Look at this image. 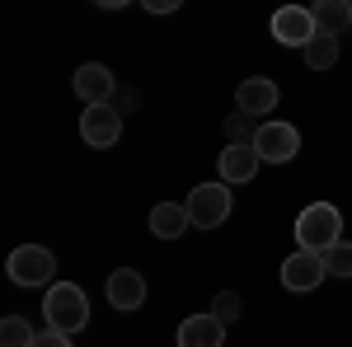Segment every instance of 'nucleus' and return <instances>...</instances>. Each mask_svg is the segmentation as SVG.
I'll return each mask as SVG.
<instances>
[{
    "mask_svg": "<svg viewBox=\"0 0 352 347\" xmlns=\"http://www.w3.org/2000/svg\"><path fill=\"white\" fill-rule=\"evenodd\" d=\"M343 240V212L333 202H310L296 216V244L310 254H329L333 244Z\"/></svg>",
    "mask_w": 352,
    "mask_h": 347,
    "instance_id": "nucleus-1",
    "label": "nucleus"
},
{
    "mask_svg": "<svg viewBox=\"0 0 352 347\" xmlns=\"http://www.w3.org/2000/svg\"><path fill=\"white\" fill-rule=\"evenodd\" d=\"M43 320L52 324V328H61V333H80L85 324H89V295L76 282H56L43 295Z\"/></svg>",
    "mask_w": 352,
    "mask_h": 347,
    "instance_id": "nucleus-2",
    "label": "nucleus"
},
{
    "mask_svg": "<svg viewBox=\"0 0 352 347\" xmlns=\"http://www.w3.org/2000/svg\"><path fill=\"white\" fill-rule=\"evenodd\" d=\"M5 272H10L14 287H47L56 277V258H52V249H43V244H19L10 254Z\"/></svg>",
    "mask_w": 352,
    "mask_h": 347,
    "instance_id": "nucleus-3",
    "label": "nucleus"
},
{
    "mask_svg": "<svg viewBox=\"0 0 352 347\" xmlns=\"http://www.w3.org/2000/svg\"><path fill=\"white\" fill-rule=\"evenodd\" d=\"M184 207H188L197 230H217L221 221L230 216V183H197Z\"/></svg>",
    "mask_w": 352,
    "mask_h": 347,
    "instance_id": "nucleus-4",
    "label": "nucleus"
},
{
    "mask_svg": "<svg viewBox=\"0 0 352 347\" xmlns=\"http://www.w3.org/2000/svg\"><path fill=\"white\" fill-rule=\"evenodd\" d=\"M80 136H85V146H94V150L118 146V136H122V113H118L113 104H85Z\"/></svg>",
    "mask_w": 352,
    "mask_h": 347,
    "instance_id": "nucleus-5",
    "label": "nucleus"
},
{
    "mask_svg": "<svg viewBox=\"0 0 352 347\" xmlns=\"http://www.w3.org/2000/svg\"><path fill=\"white\" fill-rule=\"evenodd\" d=\"M254 150H258L263 164H287V160H296V150H300V132L292 122H263L258 136H254Z\"/></svg>",
    "mask_w": 352,
    "mask_h": 347,
    "instance_id": "nucleus-6",
    "label": "nucleus"
},
{
    "mask_svg": "<svg viewBox=\"0 0 352 347\" xmlns=\"http://www.w3.org/2000/svg\"><path fill=\"white\" fill-rule=\"evenodd\" d=\"M315 33H320V24H315V14H310L305 5H282V10L272 14V38H277L282 47H305Z\"/></svg>",
    "mask_w": 352,
    "mask_h": 347,
    "instance_id": "nucleus-7",
    "label": "nucleus"
},
{
    "mask_svg": "<svg viewBox=\"0 0 352 347\" xmlns=\"http://www.w3.org/2000/svg\"><path fill=\"white\" fill-rule=\"evenodd\" d=\"M324 254H310V249H296L287 263H282V287L287 291H315L324 282Z\"/></svg>",
    "mask_w": 352,
    "mask_h": 347,
    "instance_id": "nucleus-8",
    "label": "nucleus"
},
{
    "mask_svg": "<svg viewBox=\"0 0 352 347\" xmlns=\"http://www.w3.org/2000/svg\"><path fill=\"white\" fill-rule=\"evenodd\" d=\"M179 347H221L226 343V324L207 310V315H188V320L179 324Z\"/></svg>",
    "mask_w": 352,
    "mask_h": 347,
    "instance_id": "nucleus-9",
    "label": "nucleus"
},
{
    "mask_svg": "<svg viewBox=\"0 0 352 347\" xmlns=\"http://www.w3.org/2000/svg\"><path fill=\"white\" fill-rule=\"evenodd\" d=\"M235 108H240V113H254V117H268L272 108H277V80H268V76L244 80L240 89H235Z\"/></svg>",
    "mask_w": 352,
    "mask_h": 347,
    "instance_id": "nucleus-10",
    "label": "nucleus"
},
{
    "mask_svg": "<svg viewBox=\"0 0 352 347\" xmlns=\"http://www.w3.org/2000/svg\"><path fill=\"white\" fill-rule=\"evenodd\" d=\"M76 94H80L85 104H109L113 94H118V80H113L109 66H99V61H89L76 71Z\"/></svg>",
    "mask_w": 352,
    "mask_h": 347,
    "instance_id": "nucleus-11",
    "label": "nucleus"
},
{
    "mask_svg": "<svg viewBox=\"0 0 352 347\" xmlns=\"http://www.w3.org/2000/svg\"><path fill=\"white\" fill-rule=\"evenodd\" d=\"M146 300V277L136 267H118L109 277V305L113 310H141Z\"/></svg>",
    "mask_w": 352,
    "mask_h": 347,
    "instance_id": "nucleus-12",
    "label": "nucleus"
},
{
    "mask_svg": "<svg viewBox=\"0 0 352 347\" xmlns=\"http://www.w3.org/2000/svg\"><path fill=\"white\" fill-rule=\"evenodd\" d=\"M258 150L254 146H226L221 150V183H249L258 174Z\"/></svg>",
    "mask_w": 352,
    "mask_h": 347,
    "instance_id": "nucleus-13",
    "label": "nucleus"
},
{
    "mask_svg": "<svg viewBox=\"0 0 352 347\" xmlns=\"http://www.w3.org/2000/svg\"><path fill=\"white\" fill-rule=\"evenodd\" d=\"M184 230H192L188 207H179V202H155V207H151V235H160V240H179Z\"/></svg>",
    "mask_w": 352,
    "mask_h": 347,
    "instance_id": "nucleus-14",
    "label": "nucleus"
},
{
    "mask_svg": "<svg viewBox=\"0 0 352 347\" xmlns=\"http://www.w3.org/2000/svg\"><path fill=\"white\" fill-rule=\"evenodd\" d=\"M310 14H315V24L324 33H343L352 24V0H315Z\"/></svg>",
    "mask_w": 352,
    "mask_h": 347,
    "instance_id": "nucleus-15",
    "label": "nucleus"
},
{
    "mask_svg": "<svg viewBox=\"0 0 352 347\" xmlns=\"http://www.w3.org/2000/svg\"><path fill=\"white\" fill-rule=\"evenodd\" d=\"M300 52H305V66H310V71H329V66L338 61V33H324V28H320Z\"/></svg>",
    "mask_w": 352,
    "mask_h": 347,
    "instance_id": "nucleus-16",
    "label": "nucleus"
},
{
    "mask_svg": "<svg viewBox=\"0 0 352 347\" xmlns=\"http://www.w3.org/2000/svg\"><path fill=\"white\" fill-rule=\"evenodd\" d=\"M33 338H38V333L28 328L24 315H5V320H0V347H28Z\"/></svg>",
    "mask_w": 352,
    "mask_h": 347,
    "instance_id": "nucleus-17",
    "label": "nucleus"
},
{
    "mask_svg": "<svg viewBox=\"0 0 352 347\" xmlns=\"http://www.w3.org/2000/svg\"><path fill=\"white\" fill-rule=\"evenodd\" d=\"M226 136H230V146H254V136H258V127H254V113H230L226 117Z\"/></svg>",
    "mask_w": 352,
    "mask_h": 347,
    "instance_id": "nucleus-18",
    "label": "nucleus"
},
{
    "mask_svg": "<svg viewBox=\"0 0 352 347\" xmlns=\"http://www.w3.org/2000/svg\"><path fill=\"white\" fill-rule=\"evenodd\" d=\"M324 267H329V277H352V240L333 244L324 254Z\"/></svg>",
    "mask_w": 352,
    "mask_h": 347,
    "instance_id": "nucleus-19",
    "label": "nucleus"
},
{
    "mask_svg": "<svg viewBox=\"0 0 352 347\" xmlns=\"http://www.w3.org/2000/svg\"><path fill=\"white\" fill-rule=\"evenodd\" d=\"M240 310H244V305H240V295H235V291H221L217 300H212V315H217L221 324H235V320H240Z\"/></svg>",
    "mask_w": 352,
    "mask_h": 347,
    "instance_id": "nucleus-20",
    "label": "nucleus"
},
{
    "mask_svg": "<svg viewBox=\"0 0 352 347\" xmlns=\"http://www.w3.org/2000/svg\"><path fill=\"white\" fill-rule=\"evenodd\" d=\"M28 347H71V333H61V328H43Z\"/></svg>",
    "mask_w": 352,
    "mask_h": 347,
    "instance_id": "nucleus-21",
    "label": "nucleus"
},
{
    "mask_svg": "<svg viewBox=\"0 0 352 347\" xmlns=\"http://www.w3.org/2000/svg\"><path fill=\"white\" fill-rule=\"evenodd\" d=\"M113 99H118V104H113V108H118V113H132V108L141 104V94H136V89H118Z\"/></svg>",
    "mask_w": 352,
    "mask_h": 347,
    "instance_id": "nucleus-22",
    "label": "nucleus"
},
{
    "mask_svg": "<svg viewBox=\"0 0 352 347\" xmlns=\"http://www.w3.org/2000/svg\"><path fill=\"white\" fill-rule=\"evenodd\" d=\"M141 5H146L151 14H174V10H179L184 0H141Z\"/></svg>",
    "mask_w": 352,
    "mask_h": 347,
    "instance_id": "nucleus-23",
    "label": "nucleus"
},
{
    "mask_svg": "<svg viewBox=\"0 0 352 347\" xmlns=\"http://www.w3.org/2000/svg\"><path fill=\"white\" fill-rule=\"evenodd\" d=\"M122 5H132V0H99V10H122Z\"/></svg>",
    "mask_w": 352,
    "mask_h": 347,
    "instance_id": "nucleus-24",
    "label": "nucleus"
}]
</instances>
